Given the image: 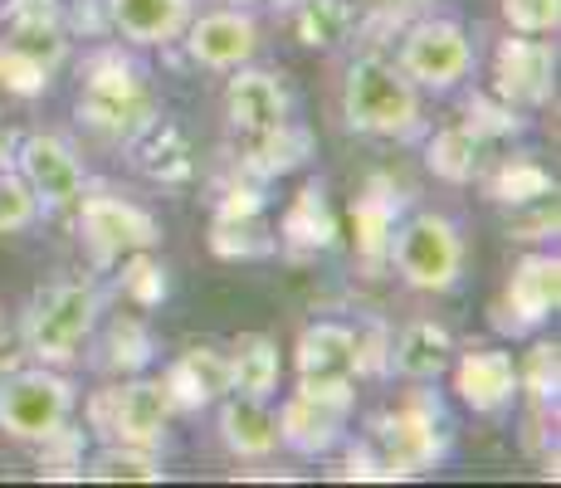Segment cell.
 Returning a JSON list of instances; mask_svg holds the SVG:
<instances>
[{"label": "cell", "mask_w": 561, "mask_h": 488, "mask_svg": "<svg viewBox=\"0 0 561 488\" xmlns=\"http://www.w3.org/2000/svg\"><path fill=\"white\" fill-rule=\"evenodd\" d=\"M342 123L347 133L376 137V143H410L425 133L420 89L396 69V59L362 54L347 64V79H342Z\"/></svg>", "instance_id": "6da1fadb"}, {"label": "cell", "mask_w": 561, "mask_h": 488, "mask_svg": "<svg viewBox=\"0 0 561 488\" xmlns=\"http://www.w3.org/2000/svg\"><path fill=\"white\" fill-rule=\"evenodd\" d=\"M152 117H157V93L147 64L133 59L123 45L93 49L79 83V123L93 127L107 143H127Z\"/></svg>", "instance_id": "7a4b0ae2"}, {"label": "cell", "mask_w": 561, "mask_h": 488, "mask_svg": "<svg viewBox=\"0 0 561 488\" xmlns=\"http://www.w3.org/2000/svg\"><path fill=\"white\" fill-rule=\"evenodd\" d=\"M103 298L89 279H59L45 284L20 313V342H25L30 362L39 366H73L83 347L93 342Z\"/></svg>", "instance_id": "3957f363"}, {"label": "cell", "mask_w": 561, "mask_h": 488, "mask_svg": "<svg viewBox=\"0 0 561 488\" xmlns=\"http://www.w3.org/2000/svg\"><path fill=\"white\" fill-rule=\"evenodd\" d=\"M366 440L381 454L386 479H415V474H430L435 464L449 459L455 420H449L445 400L435 390H410L396 410H381L371 420V435Z\"/></svg>", "instance_id": "277c9868"}, {"label": "cell", "mask_w": 561, "mask_h": 488, "mask_svg": "<svg viewBox=\"0 0 561 488\" xmlns=\"http://www.w3.org/2000/svg\"><path fill=\"white\" fill-rule=\"evenodd\" d=\"M79 390L59 366H15L0 376V435L20 444H45L73 420Z\"/></svg>", "instance_id": "5b68a950"}, {"label": "cell", "mask_w": 561, "mask_h": 488, "mask_svg": "<svg viewBox=\"0 0 561 488\" xmlns=\"http://www.w3.org/2000/svg\"><path fill=\"white\" fill-rule=\"evenodd\" d=\"M386 259H391L396 274H401L410 288L449 293L463 279V269H469V245H463L459 225L449 220V215L420 211L396 225Z\"/></svg>", "instance_id": "8992f818"}, {"label": "cell", "mask_w": 561, "mask_h": 488, "mask_svg": "<svg viewBox=\"0 0 561 488\" xmlns=\"http://www.w3.org/2000/svg\"><path fill=\"white\" fill-rule=\"evenodd\" d=\"M357 382H328V376H298V390L278 406V450H294L304 459H322L347 435Z\"/></svg>", "instance_id": "52a82bcc"}, {"label": "cell", "mask_w": 561, "mask_h": 488, "mask_svg": "<svg viewBox=\"0 0 561 488\" xmlns=\"http://www.w3.org/2000/svg\"><path fill=\"white\" fill-rule=\"evenodd\" d=\"M479 64L473 35L455 15H420L405 25L401 49H396V69L415 83L420 93H455Z\"/></svg>", "instance_id": "ba28073f"}, {"label": "cell", "mask_w": 561, "mask_h": 488, "mask_svg": "<svg viewBox=\"0 0 561 488\" xmlns=\"http://www.w3.org/2000/svg\"><path fill=\"white\" fill-rule=\"evenodd\" d=\"M73 211H79V240L99 269L137 254V249H157L161 240L157 215L117 191H83Z\"/></svg>", "instance_id": "9c48e42d"}, {"label": "cell", "mask_w": 561, "mask_h": 488, "mask_svg": "<svg viewBox=\"0 0 561 488\" xmlns=\"http://www.w3.org/2000/svg\"><path fill=\"white\" fill-rule=\"evenodd\" d=\"M171 416L176 406H171L167 386L152 376H123V386L99 390L89 406L93 430H103L113 444H142V450H157L167 440Z\"/></svg>", "instance_id": "30bf717a"}, {"label": "cell", "mask_w": 561, "mask_h": 488, "mask_svg": "<svg viewBox=\"0 0 561 488\" xmlns=\"http://www.w3.org/2000/svg\"><path fill=\"white\" fill-rule=\"evenodd\" d=\"M557 308H561V259L552 249H537V254H523L513 264L503 303L493 308V328L508 332V338H523V332H537L542 322H552Z\"/></svg>", "instance_id": "8fae6325"}, {"label": "cell", "mask_w": 561, "mask_h": 488, "mask_svg": "<svg viewBox=\"0 0 561 488\" xmlns=\"http://www.w3.org/2000/svg\"><path fill=\"white\" fill-rule=\"evenodd\" d=\"M15 171L30 181L39 211H73L79 195L89 191V171H83V157L73 151V143L54 133H30L25 143L15 147Z\"/></svg>", "instance_id": "7c38bea8"}, {"label": "cell", "mask_w": 561, "mask_h": 488, "mask_svg": "<svg viewBox=\"0 0 561 488\" xmlns=\"http://www.w3.org/2000/svg\"><path fill=\"white\" fill-rule=\"evenodd\" d=\"M181 45H186L191 64H201L210 73H230L240 64H254L259 45H264V30L250 15V5H220L205 10V15H191Z\"/></svg>", "instance_id": "4fadbf2b"}, {"label": "cell", "mask_w": 561, "mask_h": 488, "mask_svg": "<svg viewBox=\"0 0 561 488\" xmlns=\"http://www.w3.org/2000/svg\"><path fill=\"white\" fill-rule=\"evenodd\" d=\"M557 89V45L547 35H513L499 39L493 54V93L513 107H542Z\"/></svg>", "instance_id": "5bb4252c"}, {"label": "cell", "mask_w": 561, "mask_h": 488, "mask_svg": "<svg viewBox=\"0 0 561 488\" xmlns=\"http://www.w3.org/2000/svg\"><path fill=\"white\" fill-rule=\"evenodd\" d=\"M230 73L234 79L225 83V123L240 143H254V137L274 133L294 117V93H288L284 73L254 69V64H240Z\"/></svg>", "instance_id": "9a60e30c"}, {"label": "cell", "mask_w": 561, "mask_h": 488, "mask_svg": "<svg viewBox=\"0 0 561 488\" xmlns=\"http://www.w3.org/2000/svg\"><path fill=\"white\" fill-rule=\"evenodd\" d=\"M449 372H455L459 400L473 416H503V410H513V400L523 396V390H517V362L503 347H469V352H455Z\"/></svg>", "instance_id": "2e32d148"}, {"label": "cell", "mask_w": 561, "mask_h": 488, "mask_svg": "<svg viewBox=\"0 0 561 488\" xmlns=\"http://www.w3.org/2000/svg\"><path fill=\"white\" fill-rule=\"evenodd\" d=\"M127 157H133V167L142 171L147 181H157V186H191L196 181V143H191V133L181 123H171V117H152V123H142L133 137H127Z\"/></svg>", "instance_id": "e0dca14e"}, {"label": "cell", "mask_w": 561, "mask_h": 488, "mask_svg": "<svg viewBox=\"0 0 561 488\" xmlns=\"http://www.w3.org/2000/svg\"><path fill=\"white\" fill-rule=\"evenodd\" d=\"M196 0H103V20L113 35H123L133 49H167L181 45Z\"/></svg>", "instance_id": "ac0fdd59"}, {"label": "cell", "mask_w": 561, "mask_h": 488, "mask_svg": "<svg viewBox=\"0 0 561 488\" xmlns=\"http://www.w3.org/2000/svg\"><path fill=\"white\" fill-rule=\"evenodd\" d=\"M455 352H459V342L445 322L415 318L401 328V338H391V362H386V372H396L410 386H430L455 366Z\"/></svg>", "instance_id": "d6986e66"}, {"label": "cell", "mask_w": 561, "mask_h": 488, "mask_svg": "<svg viewBox=\"0 0 561 488\" xmlns=\"http://www.w3.org/2000/svg\"><path fill=\"white\" fill-rule=\"evenodd\" d=\"M161 386L176 410H205L220 396H230V356L210 342H196L161 372Z\"/></svg>", "instance_id": "ffe728a7"}, {"label": "cell", "mask_w": 561, "mask_h": 488, "mask_svg": "<svg viewBox=\"0 0 561 488\" xmlns=\"http://www.w3.org/2000/svg\"><path fill=\"white\" fill-rule=\"evenodd\" d=\"M215 406H220V444L234 459H268V454H278V416L268 410L264 396L230 390Z\"/></svg>", "instance_id": "44dd1931"}, {"label": "cell", "mask_w": 561, "mask_h": 488, "mask_svg": "<svg viewBox=\"0 0 561 488\" xmlns=\"http://www.w3.org/2000/svg\"><path fill=\"white\" fill-rule=\"evenodd\" d=\"M298 376H328V382H357L362 356H357V328L347 322H312L294 347Z\"/></svg>", "instance_id": "7402d4cb"}, {"label": "cell", "mask_w": 561, "mask_h": 488, "mask_svg": "<svg viewBox=\"0 0 561 488\" xmlns=\"http://www.w3.org/2000/svg\"><path fill=\"white\" fill-rule=\"evenodd\" d=\"M396 225H401V195H396V181L371 177L366 191L352 201V235H357V254L366 259V264H381L386 259Z\"/></svg>", "instance_id": "603a6c76"}, {"label": "cell", "mask_w": 561, "mask_h": 488, "mask_svg": "<svg viewBox=\"0 0 561 488\" xmlns=\"http://www.w3.org/2000/svg\"><path fill=\"white\" fill-rule=\"evenodd\" d=\"M278 245H288L294 254H318V249L337 245V215H332L322 181H308V186L288 201L284 220H278Z\"/></svg>", "instance_id": "cb8c5ba5"}, {"label": "cell", "mask_w": 561, "mask_h": 488, "mask_svg": "<svg viewBox=\"0 0 561 488\" xmlns=\"http://www.w3.org/2000/svg\"><path fill=\"white\" fill-rule=\"evenodd\" d=\"M308 157H312V133L308 127H298L294 117H288L284 127H274V133L244 143V171H250L254 181L288 177V171H298Z\"/></svg>", "instance_id": "d4e9b609"}, {"label": "cell", "mask_w": 561, "mask_h": 488, "mask_svg": "<svg viewBox=\"0 0 561 488\" xmlns=\"http://www.w3.org/2000/svg\"><path fill=\"white\" fill-rule=\"evenodd\" d=\"M230 390H244V396H274L278 376H284V356H278V342L264 338V332H244L234 338L230 352Z\"/></svg>", "instance_id": "484cf974"}, {"label": "cell", "mask_w": 561, "mask_h": 488, "mask_svg": "<svg viewBox=\"0 0 561 488\" xmlns=\"http://www.w3.org/2000/svg\"><path fill=\"white\" fill-rule=\"evenodd\" d=\"M483 151L489 147H483L463 123H455V127H439V133L425 143V167L435 171L439 181H449V186H469V181L483 171Z\"/></svg>", "instance_id": "4316f807"}, {"label": "cell", "mask_w": 561, "mask_h": 488, "mask_svg": "<svg viewBox=\"0 0 561 488\" xmlns=\"http://www.w3.org/2000/svg\"><path fill=\"white\" fill-rule=\"evenodd\" d=\"M357 30L352 0H294V35L304 49H337Z\"/></svg>", "instance_id": "83f0119b"}, {"label": "cell", "mask_w": 561, "mask_h": 488, "mask_svg": "<svg viewBox=\"0 0 561 488\" xmlns=\"http://www.w3.org/2000/svg\"><path fill=\"white\" fill-rule=\"evenodd\" d=\"M152 356H157V342H152V332H147L142 318L123 313V318L107 322V332H103V366L113 376L147 372V366H152Z\"/></svg>", "instance_id": "f1b7e54d"}, {"label": "cell", "mask_w": 561, "mask_h": 488, "mask_svg": "<svg viewBox=\"0 0 561 488\" xmlns=\"http://www.w3.org/2000/svg\"><path fill=\"white\" fill-rule=\"evenodd\" d=\"M83 474L99 484H161L167 479L157 450H142V444H107L93 459H83Z\"/></svg>", "instance_id": "f546056e"}, {"label": "cell", "mask_w": 561, "mask_h": 488, "mask_svg": "<svg viewBox=\"0 0 561 488\" xmlns=\"http://www.w3.org/2000/svg\"><path fill=\"white\" fill-rule=\"evenodd\" d=\"M547 195H557V181L542 161L513 157L489 177V201L513 205V211H523V205H533V201H547Z\"/></svg>", "instance_id": "4dcf8cb0"}, {"label": "cell", "mask_w": 561, "mask_h": 488, "mask_svg": "<svg viewBox=\"0 0 561 488\" xmlns=\"http://www.w3.org/2000/svg\"><path fill=\"white\" fill-rule=\"evenodd\" d=\"M463 127H469L483 147H493V143H508V137L523 133L527 117H523V107L503 103L499 93H473L469 103H463Z\"/></svg>", "instance_id": "1f68e13d"}, {"label": "cell", "mask_w": 561, "mask_h": 488, "mask_svg": "<svg viewBox=\"0 0 561 488\" xmlns=\"http://www.w3.org/2000/svg\"><path fill=\"white\" fill-rule=\"evenodd\" d=\"M210 249L220 259H268L278 249V235L264 225V215H254V220H215Z\"/></svg>", "instance_id": "d6a6232c"}, {"label": "cell", "mask_w": 561, "mask_h": 488, "mask_svg": "<svg viewBox=\"0 0 561 488\" xmlns=\"http://www.w3.org/2000/svg\"><path fill=\"white\" fill-rule=\"evenodd\" d=\"M517 390H527L537 410H557V390H561V347L557 342H537L533 352H527V362L517 366Z\"/></svg>", "instance_id": "836d02e7"}, {"label": "cell", "mask_w": 561, "mask_h": 488, "mask_svg": "<svg viewBox=\"0 0 561 488\" xmlns=\"http://www.w3.org/2000/svg\"><path fill=\"white\" fill-rule=\"evenodd\" d=\"M117 288L127 293V303H137V308H157L161 298H167V264L152 259V249H137V254L123 259V279H117Z\"/></svg>", "instance_id": "e575fe53"}, {"label": "cell", "mask_w": 561, "mask_h": 488, "mask_svg": "<svg viewBox=\"0 0 561 488\" xmlns=\"http://www.w3.org/2000/svg\"><path fill=\"white\" fill-rule=\"evenodd\" d=\"M49 83H54V73L45 69V64L0 39V89H5L10 98H45Z\"/></svg>", "instance_id": "d590c367"}, {"label": "cell", "mask_w": 561, "mask_h": 488, "mask_svg": "<svg viewBox=\"0 0 561 488\" xmlns=\"http://www.w3.org/2000/svg\"><path fill=\"white\" fill-rule=\"evenodd\" d=\"M39 220V201L20 171L0 167V235H20Z\"/></svg>", "instance_id": "8d00e7d4"}, {"label": "cell", "mask_w": 561, "mask_h": 488, "mask_svg": "<svg viewBox=\"0 0 561 488\" xmlns=\"http://www.w3.org/2000/svg\"><path fill=\"white\" fill-rule=\"evenodd\" d=\"M39 450V474L45 479H83V435L64 425L59 435H49Z\"/></svg>", "instance_id": "74e56055"}, {"label": "cell", "mask_w": 561, "mask_h": 488, "mask_svg": "<svg viewBox=\"0 0 561 488\" xmlns=\"http://www.w3.org/2000/svg\"><path fill=\"white\" fill-rule=\"evenodd\" d=\"M499 10L513 35H557L561 30V0H499Z\"/></svg>", "instance_id": "f35d334b"}, {"label": "cell", "mask_w": 561, "mask_h": 488, "mask_svg": "<svg viewBox=\"0 0 561 488\" xmlns=\"http://www.w3.org/2000/svg\"><path fill=\"white\" fill-rule=\"evenodd\" d=\"M264 186L259 181H234V186H225L220 205H215V220H254V215H264Z\"/></svg>", "instance_id": "ab89813d"}, {"label": "cell", "mask_w": 561, "mask_h": 488, "mask_svg": "<svg viewBox=\"0 0 561 488\" xmlns=\"http://www.w3.org/2000/svg\"><path fill=\"white\" fill-rule=\"evenodd\" d=\"M527 220H513L508 235L513 240H547V235H557V195H547V201H533L527 205Z\"/></svg>", "instance_id": "60d3db41"}, {"label": "cell", "mask_w": 561, "mask_h": 488, "mask_svg": "<svg viewBox=\"0 0 561 488\" xmlns=\"http://www.w3.org/2000/svg\"><path fill=\"white\" fill-rule=\"evenodd\" d=\"M342 479H386V464L381 454L371 450V440H357L347 454H342Z\"/></svg>", "instance_id": "b9f144b4"}, {"label": "cell", "mask_w": 561, "mask_h": 488, "mask_svg": "<svg viewBox=\"0 0 561 488\" xmlns=\"http://www.w3.org/2000/svg\"><path fill=\"white\" fill-rule=\"evenodd\" d=\"M362 5H371L376 15H386V20H401L410 10H425L430 0H362Z\"/></svg>", "instance_id": "7bdbcfd3"}, {"label": "cell", "mask_w": 561, "mask_h": 488, "mask_svg": "<svg viewBox=\"0 0 561 488\" xmlns=\"http://www.w3.org/2000/svg\"><path fill=\"white\" fill-rule=\"evenodd\" d=\"M5 157H10V143H5V133H0V167H5Z\"/></svg>", "instance_id": "ee69618b"}, {"label": "cell", "mask_w": 561, "mask_h": 488, "mask_svg": "<svg viewBox=\"0 0 561 488\" xmlns=\"http://www.w3.org/2000/svg\"><path fill=\"white\" fill-rule=\"evenodd\" d=\"M230 5H259V0H230Z\"/></svg>", "instance_id": "f6af8a7d"}]
</instances>
